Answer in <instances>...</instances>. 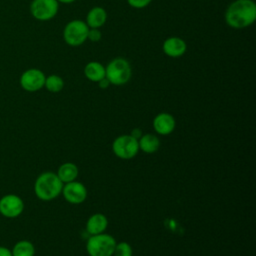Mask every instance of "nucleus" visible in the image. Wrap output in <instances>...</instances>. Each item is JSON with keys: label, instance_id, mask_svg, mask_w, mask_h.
<instances>
[{"label": "nucleus", "instance_id": "nucleus-6", "mask_svg": "<svg viewBox=\"0 0 256 256\" xmlns=\"http://www.w3.org/2000/svg\"><path fill=\"white\" fill-rule=\"evenodd\" d=\"M112 151L120 159H132L139 152L138 140L130 134L118 136L112 143Z\"/></svg>", "mask_w": 256, "mask_h": 256}, {"label": "nucleus", "instance_id": "nucleus-1", "mask_svg": "<svg viewBox=\"0 0 256 256\" xmlns=\"http://www.w3.org/2000/svg\"><path fill=\"white\" fill-rule=\"evenodd\" d=\"M256 19V4L253 0H235L225 12V21L234 29L246 28Z\"/></svg>", "mask_w": 256, "mask_h": 256}, {"label": "nucleus", "instance_id": "nucleus-3", "mask_svg": "<svg viewBox=\"0 0 256 256\" xmlns=\"http://www.w3.org/2000/svg\"><path fill=\"white\" fill-rule=\"evenodd\" d=\"M132 76L130 63L124 58H115L105 67V77L110 84L120 86L126 84Z\"/></svg>", "mask_w": 256, "mask_h": 256}, {"label": "nucleus", "instance_id": "nucleus-2", "mask_svg": "<svg viewBox=\"0 0 256 256\" xmlns=\"http://www.w3.org/2000/svg\"><path fill=\"white\" fill-rule=\"evenodd\" d=\"M63 183L54 172H44L40 174L34 185L36 196L43 201H50L59 196L62 192Z\"/></svg>", "mask_w": 256, "mask_h": 256}, {"label": "nucleus", "instance_id": "nucleus-10", "mask_svg": "<svg viewBox=\"0 0 256 256\" xmlns=\"http://www.w3.org/2000/svg\"><path fill=\"white\" fill-rule=\"evenodd\" d=\"M61 193L63 194L65 200L71 204H81L86 200L87 197L86 187L82 183L75 180L65 183Z\"/></svg>", "mask_w": 256, "mask_h": 256}, {"label": "nucleus", "instance_id": "nucleus-13", "mask_svg": "<svg viewBox=\"0 0 256 256\" xmlns=\"http://www.w3.org/2000/svg\"><path fill=\"white\" fill-rule=\"evenodd\" d=\"M108 226L107 217L102 213H95L91 215L86 222V230L90 235L104 233Z\"/></svg>", "mask_w": 256, "mask_h": 256}, {"label": "nucleus", "instance_id": "nucleus-9", "mask_svg": "<svg viewBox=\"0 0 256 256\" xmlns=\"http://www.w3.org/2000/svg\"><path fill=\"white\" fill-rule=\"evenodd\" d=\"M24 209L22 199L15 194L5 195L0 199V213L8 218L19 216Z\"/></svg>", "mask_w": 256, "mask_h": 256}, {"label": "nucleus", "instance_id": "nucleus-23", "mask_svg": "<svg viewBox=\"0 0 256 256\" xmlns=\"http://www.w3.org/2000/svg\"><path fill=\"white\" fill-rule=\"evenodd\" d=\"M98 83V85H99V87L101 88V89H106V88H108L111 84H110V82L108 81V79L106 78V77H104L103 79H101L99 82H97Z\"/></svg>", "mask_w": 256, "mask_h": 256}, {"label": "nucleus", "instance_id": "nucleus-11", "mask_svg": "<svg viewBox=\"0 0 256 256\" xmlns=\"http://www.w3.org/2000/svg\"><path fill=\"white\" fill-rule=\"evenodd\" d=\"M162 49L167 56L171 58H178L185 54L187 50V44L182 38L173 36L165 39L162 45Z\"/></svg>", "mask_w": 256, "mask_h": 256}, {"label": "nucleus", "instance_id": "nucleus-26", "mask_svg": "<svg viewBox=\"0 0 256 256\" xmlns=\"http://www.w3.org/2000/svg\"><path fill=\"white\" fill-rule=\"evenodd\" d=\"M58 3H63V4H70V3H73L74 1L76 0H57Z\"/></svg>", "mask_w": 256, "mask_h": 256}, {"label": "nucleus", "instance_id": "nucleus-5", "mask_svg": "<svg viewBox=\"0 0 256 256\" xmlns=\"http://www.w3.org/2000/svg\"><path fill=\"white\" fill-rule=\"evenodd\" d=\"M89 27L82 20H72L63 29V38L66 44L72 47L80 46L87 40Z\"/></svg>", "mask_w": 256, "mask_h": 256}, {"label": "nucleus", "instance_id": "nucleus-19", "mask_svg": "<svg viewBox=\"0 0 256 256\" xmlns=\"http://www.w3.org/2000/svg\"><path fill=\"white\" fill-rule=\"evenodd\" d=\"M44 87L49 92H52V93L60 92L64 87V80L62 79V77L58 75H55V74L49 75L48 77L45 78Z\"/></svg>", "mask_w": 256, "mask_h": 256}, {"label": "nucleus", "instance_id": "nucleus-16", "mask_svg": "<svg viewBox=\"0 0 256 256\" xmlns=\"http://www.w3.org/2000/svg\"><path fill=\"white\" fill-rule=\"evenodd\" d=\"M138 145H139V150L151 154L156 152L159 147H160V140L159 138L151 133L143 134L139 139H138Z\"/></svg>", "mask_w": 256, "mask_h": 256}, {"label": "nucleus", "instance_id": "nucleus-8", "mask_svg": "<svg viewBox=\"0 0 256 256\" xmlns=\"http://www.w3.org/2000/svg\"><path fill=\"white\" fill-rule=\"evenodd\" d=\"M45 74L37 68H30L25 70L20 76L21 87L28 92H36L44 87Z\"/></svg>", "mask_w": 256, "mask_h": 256}, {"label": "nucleus", "instance_id": "nucleus-7", "mask_svg": "<svg viewBox=\"0 0 256 256\" xmlns=\"http://www.w3.org/2000/svg\"><path fill=\"white\" fill-rule=\"evenodd\" d=\"M59 9L57 0H33L30 4L31 15L39 21H48L54 18Z\"/></svg>", "mask_w": 256, "mask_h": 256}, {"label": "nucleus", "instance_id": "nucleus-4", "mask_svg": "<svg viewBox=\"0 0 256 256\" xmlns=\"http://www.w3.org/2000/svg\"><path fill=\"white\" fill-rule=\"evenodd\" d=\"M116 240L109 234L91 235L86 242V251L89 256H112Z\"/></svg>", "mask_w": 256, "mask_h": 256}, {"label": "nucleus", "instance_id": "nucleus-14", "mask_svg": "<svg viewBox=\"0 0 256 256\" xmlns=\"http://www.w3.org/2000/svg\"><path fill=\"white\" fill-rule=\"evenodd\" d=\"M106 20H107L106 10L100 6H95L88 11L86 15L85 23L89 28H100L106 23Z\"/></svg>", "mask_w": 256, "mask_h": 256}, {"label": "nucleus", "instance_id": "nucleus-24", "mask_svg": "<svg viewBox=\"0 0 256 256\" xmlns=\"http://www.w3.org/2000/svg\"><path fill=\"white\" fill-rule=\"evenodd\" d=\"M132 137H134L135 139H139L142 135H143V133H142V130L141 129H139V128H134L132 131H131V134H130Z\"/></svg>", "mask_w": 256, "mask_h": 256}, {"label": "nucleus", "instance_id": "nucleus-18", "mask_svg": "<svg viewBox=\"0 0 256 256\" xmlns=\"http://www.w3.org/2000/svg\"><path fill=\"white\" fill-rule=\"evenodd\" d=\"M11 252L12 256H34L35 248L30 241L22 240L14 245Z\"/></svg>", "mask_w": 256, "mask_h": 256}, {"label": "nucleus", "instance_id": "nucleus-21", "mask_svg": "<svg viewBox=\"0 0 256 256\" xmlns=\"http://www.w3.org/2000/svg\"><path fill=\"white\" fill-rule=\"evenodd\" d=\"M102 34L99 28H89L87 39H89L91 42H98L101 40Z\"/></svg>", "mask_w": 256, "mask_h": 256}, {"label": "nucleus", "instance_id": "nucleus-12", "mask_svg": "<svg viewBox=\"0 0 256 256\" xmlns=\"http://www.w3.org/2000/svg\"><path fill=\"white\" fill-rule=\"evenodd\" d=\"M176 121L170 113L162 112L153 119V128L160 135H168L175 129Z\"/></svg>", "mask_w": 256, "mask_h": 256}, {"label": "nucleus", "instance_id": "nucleus-20", "mask_svg": "<svg viewBox=\"0 0 256 256\" xmlns=\"http://www.w3.org/2000/svg\"><path fill=\"white\" fill-rule=\"evenodd\" d=\"M132 248L130 246V244H128L127 242H116L115 248H114V252H113V256H132Z\"/></svg>", "mask_w": 256, "mask_h": 256}, {"label": "nucleus", "instance_id": "nucleus-15", "mask_svg": "<svg viewBox=\"0 0 256 256\" xmlns=\"http://www.w3.org/2000/svg\"><path fill=\"white\" fill-rule=\"evenodd\" d=\"M85 77L92 82H99L105 77V67L97 61H90L84 67Z\"/></svg>", "mask_w": 256, "mask_h": 256}, {"label": "nucleus", "instance_id": "nucleus-17", "mask_svg": "<svg viewBox=\"0 0 256 256\" xmlns=\"http://www.w3.org/2000/svg\"><path fill=\"white\" fill-rule=\"evenodd\" d=\"M56 174L62 183H69L76 180L78 176V167L74 163L67 162L59 167Z\"/></svg>", "mask_w": 256, "mask_h": 256}, {"label": "nucleus", "instance_id": "nucleus-22", "mask_svg": "<svg viewBox=\"0 0 256 256\" xmlns=\"http://www.w3.org/2000/svg\"><path fill=\"white\" fill-rule=\"evenodd\" d=\"M152 2V0H127V3L136 9H142L145 8L146 6H148L150 3Z\"/></svg>", "mask_w": 256, "mask_h": 256}, {"label": "nucleus", "instance_id": "nucleus-25", "mask_svg": "<svg viewBox=\"0 0 256 256\" xmlns=\"http://www.w3.org/2000/svg\"><path fill=\"white\" fill-rule=\"evenodd\" d=\"M0 256H12V252L8 248L0 246Z\"/></svg>", "mask_w": 256, "mask_h": 256}]
</instances>
